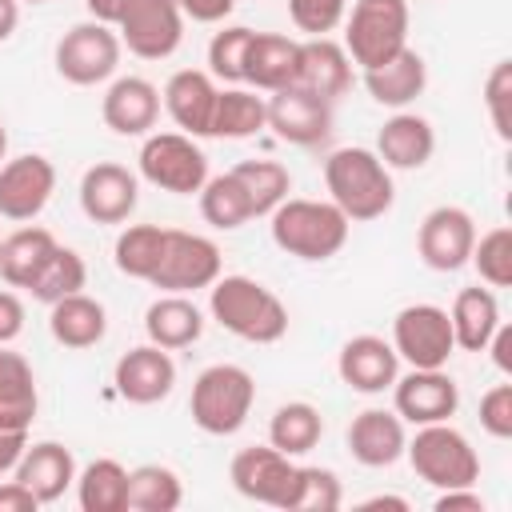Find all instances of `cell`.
Instances as JSON below:
<instances>
[{"instance_id":"obj_3","label":"cell","mask_w":512,"mask_h":512,"mask_svg":"<svg viewBox=\"0 0 512 512\" xmlns=\"http://www.w3.org/2000/svg\"><path fill=\"white\" fill-rule=\"evenodd\" d=\"M268 220H272L268 224L272 244L308 264L332 260L348 244V228H352V220L332 200H292V196L280 200L268 212Z\"/></svg>"},{"instance_id":"obj_9","label":"cell","mask_w":512,"mask_h":512,"mask_svg":"<svg viewBox=\"0 0 512 512\" xmlns=\"http://www.w3.org/2000/svg\"><path fill=\"white\" fill-rule=\"evenodd\" d=\"M392 348L408 368H448L456 352L448 308L440 304H408L392 320Z\"/></svg>"},{"instance_id":"obj_15","label":"cell","mask_w":512,"mask_h":512,"mask_svg":"<svg viewBox=\"0 0 512 512\" xmlns=\"http://www.w3.org/2000/svg\"><path fill=\"white\" fill-rule=\"evenodd\" d=\"M292 456H284L280 448L272 444H252V448H240L228 464V480L240 496L256 500V504H268V508H284L288 500V488H292Z\"/></svg>"},{"instance_id":"obj_37","label":"cell","mask_w":512,"mask_h":512,"mask_svg":"<svg viewBox=\"0 0 512 512\" xmlns=\"http://www.w3.org/2000/svg\"><path fill=\"white\" fill-rule=\"evenodd\" d=\"M164 236H168V228H160V224H128L112 244L116 268L132 280H152V272L164 256Z\"/></svg>"},{"instance_id":"obj_35","label":"cell","mask_w":512,"mask_h":512,"mask_svg":"<svg viewBox=\"0 0 512 512\" xmlns=\"http://www.w3.org/2000/svg\"><path fill=\"white\" fill-rule=\"evenodd\" d=\"M320 436H324V416H320V408L308 404V400H288V404H280V408L272 412V420H268V444L280 448L284 456H304V452H312V448L320 444Z\"/></svg>"},{"instance_id":"obj_21","label":"cell","mask_w":512,"mask_h":512,"mask_svg":"<svg viewBox=\"0 0 512 512\" xmlns=\"http://www.w3.org/2000/svg\"><path fill=\"white\" fill-rule=\"evenodd\" d=\"M348 452L356 464L364 468H388L404 456V444H408V432H404V420L388 408H364L352 416L348 424Z\"/></svg>"},{"instance_id":"obj_33","label":"cell","mask_w":512,"mask_h":512,"mask_svg":"<svg viewBox=\"0 0 512 512\" xmlns=\"http://www.w3.org/2000/svg\"><path fill=\"white\" fill-rule=\"evenodd\" d=\"M268 128V104L264 96H256L252 88H220L216 92V108H212V136L220 140H248L256 132Z\"/></svg>"},{"instance_id":"obj_50","label":"cell","mask_w":512,"mask_h":512,"mask_svg":"<svg viewBox=\"0 0 512 512\" xmlns=\"http://www.w3.org/2000/svg\"><path fill=\"white\" fill-rule=\"evenodd\" d=\"M36 508H44V504L36 500V492L28 484H20L16 476L0 480V512H36Z\"/></svg>"},{"instance_id":"obj_55","label":"cell","mask_w":512,"mask_h":512,"mask_svg":"<svg viewBox=\"0 0 512 512\" xmlns=\"http://www.w3.org/2000/svg\"><path fill=\"white\" fill-rule=\"evenodd\" d=\"M360 508H364V512H368V508H400V512H408V500H404V496H372V500H364Z\"/></svg>"},{"instance_id":"obj_44","label":"cell","mask_w":512,"mask_h":512,"mask_svg":"<svg viewBox=\"0 0 512 512\" xmlns=\"http://www.w3.org/2000/svg\"><path fill=\"white\" fill-rule=\"evenodd\" d=\"M484 108L500 140H512V60H496L484 80Z\"/></svg>"},{"instance_id":"obj_11","label":"cell","mask_w":512,"mask_h":512,"mask_svg":"<svg viewBox=\"0 0 512 512\" xmlns=\"http://www.w3.org/2000/svg\"><path fill=\"white\" fill-rule=\"evenodd\" d=\"M216 276H220V248L200 232L168 228L164 256L148 284L160 292H196V288H212Z\"/></svg>"},{"instance_id":"obj_54","label":"cell","mask_w":512,"mask_h":512,"mask_svg":"<svg viewBox=\"0 0 512 512\" xmlns=\"http://www.w3.org/2000/svg\"><path fill=\"white\" fill-rule=\"evenodd\" d=\"M88 4V12H92V20H104V24H116V16H120V8L128 4V0H84Z\"/></svg>"},{"instance_id":"obj_56","label":"cell","mask_w":512,"mask_h":512,"mask_svg":"<svg viewBox=\"0 0 512 512\" xmlns=\"http://www.w3.org/2000/svg\"><path fill=\"white\" fill-rule=\"evenodd\" d=\"M8 156V132H4V120H0V160Z\"/></svg>"},{"instance_id":"obj_2","label":"cell","mask_w":512,"mask_h":512,"mask_svg":"<svg viewBox=\"0 0 512 512\" xmlns=\"http://www.w3.org/2000/svg\"><path fill=\"white\" fill-rule=\"evenodd\" d=\"M324 188L352 224L380 220L396 204L392 168L372 148H336L324 160Z\"/></svg>"},{"instance_id":"obj_46","label":"cell","mask_w":512,"mask_h":512,"mask_svg":"<svg viewBox=\"0 0 512 512\" xmlns=\"http://www.w3.org/2000/svg\"><path fill=\"white\" fill-rule=\"evenodd\" d=\"M480 428L492 440H508L512 436V384H496L480 396Z\"/></svg>"},{"instance_id":"obj_38","label":"cell","mask_w":512,"mask_h":512,"mask_svg":"<svg viewBox=\"0 0 512 512\" xmlns=\"http://www.w3.org/2000/svg\"><path fill=\"white\" fill-rule=\"evenodd\" d=\"M232 176L240 180V188L252 204V216H268L292 192V172L280 160H240L232 168Z\"/></svg>"},{"instance_id":"obj_7","label":"cell","mask_w":512,"mask_h":512,"mask_svg":"<svg viewBox=\"0 0 512 512\" xmlns=\"http://www.w3.org/2000/svg\"><path fill=\"white\" fill-rule=\"evenodd\" d=\"M136 164L152 188L172 196H192L208 180V156L196 144V136H184V132H148Z\"/></svg>"},{"instance_id":"obj_12","label":"cell","mask_w":512,"mask_h":512,"mask_svg":"<svg viewBox=\"0 0 512 512\" xmlns=\"http://www.w3.org/2000/svg\"><path fill=\"white\" fill-rule=\"evenodd\" d=\"M476 244V220L460 204L432 208L416 228V252L432 272H456L468 264Z\"/></svg>"},{"instance_id":"obj_32","label":"cell","mask_w":512,"mask_h":512,"mask_svg":"<svg viewBox=\"0 0 512 512\" xmlns=\"http://www.w3.org/2000/svg\"><path fill=\"white\" fill-rule=\"evenodd\" d=\"M52 252H56V236L48 228H40V224L16 228L0 244V276H4V284L8 288H28Z\"/></svg>"},{"instance_id":"obj_13","label":"cell","mask_w":512,"mask_h":512,"mask_svg":"<svg viewBox=\"0 0 512 512\" xmlns=\"http://www.w3.org/2000/svg\"><path fill=\"white\" fill-rule=\"evenodd\" d=\"M456 408H460V388L444 368H412L392 384V412L412 428L452 420Z\"/></svg>"},{"instance_id":"obj_42","label":"cell","mask_w":512,"mask_h":512,"mask_svg":"<svg viewBox=\"0 0 512 512\" xmlns=\"http://www.w3.org/2000/svg\"><path fill=\"white\" fill-rule=\"evenodd\" d=\"M248 44L252 28L228 24L208 40V76L224 84H244V64H248Z\"/></svg>"},{"instance_id":"obj_57","label":"cell","mask_w":512,"mask_h":512,"mask_svg":"<svg viewBox=\"0 0 512 512\" xmlns=\"http://www.w3.org/2000/svg\"><path fill=\"white\" fill-rule=\"evenodd\" d=\"M20 4H48V0H20Z\"/></svg>"},{"instance_id":"obj_47","label":"cell","mask_w":512,"mask_h":512,"mask_svg":"<svg viewBox=\"0 0 512 512\" xmlns=\"http://www.w3.org/2000/svg\"><path fill=\"white\" fill-rule=\"evenodd\" d=\"M20 332H24V300L0 288V344H12Z\"/></svg>"},{"instance_id":"obj_8","label":"cell","mask_w":512,"mask_h":512,"mask_svg":"<svg viewBox=\"0 0 512 512\" xmlns=\"http://www.w3.org/2000/svg\"><path fill=\"white\" fill-rule=\"evenodd\" d=\"M120 52H124V44L112 24L80 20L56 40V72L76 88H92V84H104L116 76Z\"/></svg>"},{"instance_id":"obj_4","label":"cell","mask_w":512,"mask_h":512,"mask_svg":"<svg viewBox=\"0 0 512 512\" xmlns=\"http://www.w3.org/2000/svg\"><path fill=\"white\" fill-rule=\"evenodd\" d=\"M256 400V380L248 368L240 364H208L196 380H192V396H188V412L192 424L208 436H232L244 428L248 412Z\"/></svg>"},{"instance_id":"obj_51","label":"cell","mask_w":512,"mask_h":512,"mask_svg":"<svg viewBox=\"0 0 512 512\" xmlns=\"http://www.w3.org/2000/svg\"><path fill=\"white\" fill-rule=\"evenodd\" d=\"M24 448H28V432H8V428H0V476H8V472L20 464Z\"/></svg>"},{"instance_id":"obj_29","label":"cell","mask_w":512,"mask_h":512,"mask_svg":"<svg viewBox=\"0 0 512 512\" xmlns=\"http://www.w3.org/2000/svg\"><path fill=\"white\" fill-rule=\"evenodd\" d=\"M48 332L56 344L64 348H96L108 332V312L96 296L88 292H72L56 304H48Z\"/></svg>"},{"instance_id":"obj_43","label":"cell","mask_w":512,"mask_h":512,"mask_svg":"<svg viewBox=\"0 0 512 512\" xmlns=\"http://www.w3.org/2000/svg\"><path fill=\"white\" fill-rule=\"evenodd\" d=\"M468 264L480 272V280L488 288H508L512 284V228H488L484 236H476Z\"/></svg>"},{"instance_id":"obj_34","label":"cell","mask_w":512,"mask_h":512,"mask_svg":"<svg viewBox=\"0 0 512 512\" xmlns=\"http://www.w3.org/2000/svg\"><path fill=\"white\" fill-rule=\"evenodd\" d=\"M76 504L84 512H128V468L100 456L76 472Z\"/></svg>"},{"instance_id":"obj_52","label":"cell","mask_w":512,"mask_h":512,"mask_svg":"<svg viewBox=\"0 0 512 512\" xmlns=\"http://www.w3.org/2000/svg\"><path fill=\"white\" fill-rule=\"evenodd\" d=\"M484 352H492V364L504 372V376H512V328L500 320V328L492 332V340H488V348Z\"/></svg>"},{"instance_id":"obj_53","label":"cell","mask_w":512,"mask_h":512,"mask_svg":"<svg viewBox=\"0 0 512 512\" xmlns=\"http://www.w3.org/2000/svg\"><path fill=\"white\" fill-rule=\"evenodd\" d=\"M16 24H20V0H0V44L12 40Z\"/></svg>"},{"instance_id":"obj_40","label":"cell","mask_w":512,"mask_h":512,"mask_svg":"<svg viewBox=\"0 0 512 512\" xmlns=\"http://www.w3.org/2000/svg\"><path fill=\"white\" fill-rule=\"evenodd\" d=\"M84 284H88V264H84V256H80L76 248L56 244V252L44 260V268L36 272V280L28 284V292H32V300H40V304H56V300H64V296H72V292H84Z\"/></svg>"},{"instance_id":"obj_1","label":"cell","mask_w":512,"mask_h":512,"mask_svg":"<svg viewBox=\"0 0 512 512\" xmlns=\"http://www.w3.org/2000/svg\"><path fill=\"white\" fill-rule=\"evenodd\" d=\"M208 312L212 320L248 344H276L288 332V308L284 300L264 288L252 276H216L208 288Z\"/></svg>"},{"instance_id":"obj_17","label":"cell","mask_w":512,"mask_h":512,"mask_svg":"<svg viewBox=\"0 0 512 512\" xmlns=\"http://www.w3.org/2000/svg\"><path fill=\"white\" fill-rule=\"evenodd\" d=\"M112 384H116V396L128 400V404H160L172 396L176 388V364L168 356V348L160 344H140V348H128L116 368H112Z\"/></svg>"},{"instance_id":"obj_28","label":"cell","mask_w":512,"mask_h":512,"mask_svg":"<svg viewBox=\"0 0 512 512\" xmlns=\"http://www.w3.org/2000/svg\"><path fill=\"white\" fill-rule=\"evenodd\" d=\"M40 408V388L32 364L0 344V428L8 432H28Z\"/></svg>"},{"instance_id":"obj_48","label":"cell","mask_w":512,"mask_h":512,"mask_svg":"<svg viewBox=\"0 0 512 512\" xmlns=\"http://www.w3.org/2000/svg\"><path fill=\"white\" fill-rule=\"evenodd\" d=\"M432 508L436 512H484V496L472 484L468 488H444V492H436Z\"/></svg>"},{"instance_id":"obj_5","label":"cell","mask_w":512,"mask_h":512,"mask_svg":"<svg viewBox=\"0 0 512 512\" xmlns=\"http://www.w3.org/2000/svg\"><path fill=\"white\" fill-rule=\"evenodd\" d=\"M404 456L412 464V472L432 484L436 492L444 488H468L480 480V456L472 448V440L452 428L448 420L440 424H420L416 436L404 444Z\"/></svg>"},{"instance_id":"obj_18","label":"cell","mask_w":512,"mask_h":512,"mask_svg":"<svg viewBox=\"0 0 512 512\" xmlns=\"http://www.w3.org/2000/svg\"><path fill=\"white\" fill-rule=\"evenodd\" d=\"M136 200H140V180L124 164L100 160V164L84 168V176H80V212L92 224H124L136 212Z\"/></svg>"},{"instance_id":"obj_6","label":"cell","mask_w":512,"mask_h":512,"mask_svg":"<svg viewBox=\"0 0 512 512\" xmlns=\"http://www.w3.org/2000/svg\"><path fill=\"white\" fill-rule=\"evenodd\" d=\"M408 0H356L344 12V52L360 68H376L408 48Z\"/></svg>"},{"instance_id":"obj_27","label":"cell","mask_w":512,"mask_h":512,"mask_svg":"<svg viewBox=\"0 0 512 512\" xmlns=\"http://www.w3.org/2000/svg\"><path fill=\"white\" fill-rule=\"evenodd\" d=\"M296 68H300V40L280 32H252L244 84H252L256 92H280L296 84Z\"/></svg>"},{"instance_id":"obj_41","label":"cell","mask_w":512,"mask_h":512,"mask_svg":"<svg viewBox=\"0 0 512 512\" xmlns=\"http://www.w3.org/2000/svg\"><path fill=\"white\" fill-rule=\"evenodd\" d=\"M344 500L340 476L332 468L320 464H296L292 472V488L284 500V512H336Z\"/></svg>"},{"instance_id":"obj_31","label":"cell","mask_w":512,"mask_h":512,"mask_svg":"<svg viewBox=\"0 0 512 512\" xmlns=\"http://www.w3.org/2000/svg\"><path fill=\"white\" fill-rule=\"evenodd\" d=\"M448 320H452V336H456L460 352H484L492 332L500 328L496 292L492 288H460L448 308Z\"/></svg>"},{"instance_id":"obj_24","label":"cell","mask_w":512,"mask_h":512,"mask_svg":"<svg viewBox=\"0 0 512 512\" xmlns=\"http://www.w3.org/2000/svg\"><path fill=\"white\" fill-rule=\"evenodd\" d=\"M372 152H376L388 168H396V172H416V168H424V164L432 160V152H436V128H432L424 116L400 108L396 116H388V120L380 124Z\"/></svg>"},{"instance_id":"obj_49","label":"cell","mask_w":512,"mask_h":512,"mask_svg":"<svg viewBox=\"0 0 512 512\" xmlns=\"http://www.w3.org/2000/svg\"><path fill=\"white\" fill-rule=\"evenodd\" d=\"M176 8L184 12V20H196V24H220L236 0H176Z\"/></svg>"},{"instance_id":"obj_10","label":"cell","mask_w":512,"mask_h":512,"mask_svg":"<svg viewBox=\"0 0 512 512\" xmlns=\"http://www.w3.org/2000/svg\"><path fill=\"white\" fill-rule=\"evenodd\" d=\"M112 28L132 56L168 60L184 40V12L176 0H128Z\"/></svg>"},{"instance_id":"obj_22","label":"cell","mask_w":512,"mask_h":512,"mask_svg":"<svg viewBox=\"0 0 512 512\" xmlns=\"http://www.w3.org/2000/svg\"><path fill=\"white\" fill-rule=\"evenodd\" d=\"M296 84L304 92L336 104L352 88V60H348L344 44H336L332 36H308V40H300Z\"/></svg>"},{"instance_id":"obj_36","label":"cell","mask_w":512,"mask_h":512,"mask_svg":"<svg viewBox=\"0 0 512 512\" xmlns=\"http://www.w3.org/2000/svg\"><path fill=\"white\" fill-rule=\"evenodd\" d=\"M184 504V484L168 464H140L128 472L132 512H176Z\"/></svg>"},{"instance_id":"obj_19","label":"cell","mask_w":512,"mask_h":512,"mask_svg":"<svg viewBox=\"0 0 512 512\" xmlns=\"http://www.w3.org/2000/svg\"><path fill=\"white\" fill-rule=\"evenodd\" d=\"M336 372L340 380L352 388V392H364V396H376V392H388L400 376V356L392 348V340L384 336H372V332H360L352 340H344L340 356H336Z\"/></svg>"},{"instance_id":"obj_39","label":"cell","mask_w":512,"mask_h":512,"mask_svg":"<svg viewBox=\"0 0 512 512\" xmlns=\"http://www.w3.org/2000/svg\"><path fill=\"white\" fill-rule=\"evenodd\" d=\"M196 196H200V216H204L212 228L232 232V228H244L248 220H256V216H252V204H248V196H244V188H240V180H236L232 172L208 176Z\"/></svg>"},{"instance_id":"obj_30","label":"cell","mask_w":512,"mask_h":512,"mask_svg":"<svg viewBox=\"0 0 512 512\" xmlns=\"http://www.w3.org/2000/svg\"><path fill=\"white\" fill-rule=\"evenodd\" d=\"M144 332L152 344L176 352L204 336V312L184 292H164L144 308Z\"/></svg>"},{"instance_id":"obj_20","label":"cell","mask_w":512,"mask_h":512,"mask_svg":"<svg viewBox=\"0 0 512 512\" xmlns=\"http://www.w3.org/2000/svg\"><path fill=\"white\" fill-rule=\"evenodd\" d=\"M100 116L116 136H148L160 120V88L144 76H116L100 100Z\"/></svg>"},{"instance_id":"obj_45","label":"cell","mask_w":512,"mask_h":512,"mask_svg":"<svg viewBox=\"0 0 512 512\" xmlns=\"http://www.w3.org/2000/svg\"><path fill=\"white\" fill-rule=\"evenodd\" d=\"M348 0H288V16L308 36H328L344 24Z\"/></svg>"},{"instance_id":"obj_26","label":"cell","mask_w":512,"mask_h":512,"mask_svg":"<svg viewBox=\"0 0 512 512\" xmlns=\"http://www.w3.org/2000/svg\"><path fill=\"white\" fill-rule=\"evenodd\" d=\"M364 88L380 108H408L428 88V64L416 48H400L376 68H364Z\"/></svg>"},{"instance_id":"obj_23","label":"cell","mask_w":512,"mask_h":512,"mask_svg":"<svg viewBox=\"0 0 512 512\" xmlns=\"http://www.w3.org/2000/svg\"><path fill=\"white\" fill-rule=\"evenodd\" d=\"M216 80L200 68H180L164 84V108L184 136H212V108H216Z\"/></svg>"},{"instance_id":"obj_16","label":"cell","mask_w":512,"mask_h":512,"mask_svg":"<svg viewBox=\"0 0 512 512\" xmlns=\"http://www.w3.org/2000/svg\"><path fill=\"white\" fill-rule=\"evenodd\" d=\"M268 128L296 148H312L320 140H328L332 132V104L304 92L300 84H288L280 92H268Z\"/></svg>"},{"instance_id":"obj_14","label":"cell","mask_w":512,"mask_h":512,"mask_svg":"<svg viewBox=\"0 0 512 512\" xmlns=\"http://www.w3.org/2000/svg\"><path fill=\"white\" fill-rule=\"evenodd\" d=\"M56 192V168L40 152H24L0 164V216L4 220H36Z\"/></svg>"},{"instance_id":"obj_58","label":"cell","mask_w":512,"mask_h":512,"mask_svg":"<svg viewBox=\"0 0 512 512\" xmlns=\"http://www.w3.org/2000/svg\"><path fill=\"white\" fill-rule=\"evenodd\" d=\"M0 244H4V240H0Z\"/></svg>"},{"instance_id":"obj_25","label":"cell","mask_w":512,"mask_h":512,"mask_svg":"<svg viewBox=\"0 0 512 512\" xmlns=\"http://www.w3.org/2000/svg\"><path fill=\"white\" fill-rule=\"evenodd\" d=\"M12 476L20 484H28L40 504H56L76 484V456L60 440H40V444L24 448V456L12 468Z\"/></svg>"}]
</instances>
